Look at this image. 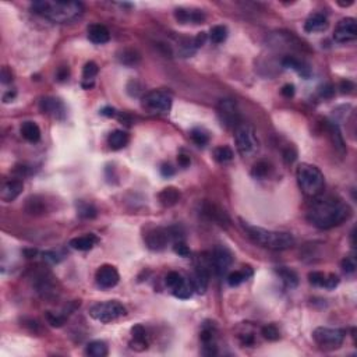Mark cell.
Listing matches in <instances>:
<instances>
[{
  "label": "cell",
  "mask_w": 357,
  "mask_h": 357,
  "mask_svg": "<svg viewBox=\"0 0 357 357\" xmlns=\"http://www.w3.org/2000/svg\"><path fill=\"white\" fill-rule=\"evenodd\" d=\"M313 204L307 211V219L318 229H332L345 224L352 216V208L343 199L333 195L313 198Z\"/></svg>",
  "instance_id": "obj_1"
},
{
  "label": "cell",
  "mask_w": 357,
  "mask_h": 357,
  "mask_svg": "<svg viewBox=\"0 0 357 357\" xmlns=\"http://www.w3.org/2000/svg\"><path fill=\"white\" fill-rule=\"evenodd\" d=\"M31 10L46 20L57 24H69L78 20L84 14V5L81 2H52L38 0L31 5Z\"/></svg>",
  "instance_id": "obj_2"
},
{
  "label": "cell",
  "mask_w": 357,
  "mask_h": 357,
  "mask_svg": "<svg viewBox=\"0 0 357 357\" xmlns=\"http://www.w3.org/2000/svg\"><path fill=\"white\" fill-rule=\"evenodd\" d=\"M241 222V228L246 232L247 237L260 247L270 249V250H287L295 246L296 240L287 232H276V230H268L258 226L247 224L244 220Z\"/></svg>",
  "instance_id": "obj_3"
},
{
  "label": "cell",
  "mask_w": 357,
  "mask_h": 357,
  "mask_svg": "<svg viewBox=\"0 0 357 357\" xmlns=\"http://www.w3.org/2000/svg\"><path fill=\"white\" fill-rule=\"evenodd\" d=\"M297 184L306 197L316 198L325 189V177L316 165L301 164L296 170Z\"/></svg>",
  "instance_id": "obj_4"
},
{
  "label": "cell",
  "mask_w": 357,
  "mask_h": 357,
  "mask_svg": "<svg viewBox=\"0 0 357 357\" xmlns=\"http://www.w3.org/2000/svg\"><path fill=\"white\" fill-rule=\"evenodd\" d=\"M90 316L95 321L102 322V324H109L115 322L127 316V310L122 303L118 300H109L103 303H95L90 307Z\"/></svg>",
  "instance_id": "obj_5"
},
{
  "label": "cell",
  "mask_w": 357,
  "mask_h": 357,
  "mask_svg": "<svg viewBox=\"0 0 357 357\" xmlns=\"http://www.w3.org/2000/svg\"><path fill=\"white\" fill-rule=\"evenodd\" d=\"M235 143L241 157H253L260 149V141L254 127L246 123H240L235 128Z\"/></svg>",
  "instance_id": "obj_6"
},
{
  "label": "cell",
  "mask_w": 357,
  "mask_h": 357,
  "mask_svg": "<svg viewBox=\"0 0 357 357\" xmlns=\"http://www.w3.org/2000/svg\"><path fill=\"white\" fill-rule=\"evenodd\" d=\"M172 103H173L172 95L168 91H162V90H152L144 94L141 98L143 109L152 115L168 113L172 109Z\"/></svg>",
  "instance_id": "obj_7"
},
{
  "label": "cell",
  "mask_w": 357,
  "mask_h": 357,
  "mask_svg": "<svg viewBox=\"0 0 357 357\" xmlns=\"http://www.w3.org/2000/svg\"><path fill=\"white\" fill-rule=\"evenodd\" d=\"M346 338V331L341 328L318 327L313 332L314 342L322 349H338Z\"/></svg>",
  "instance_id": "obj_8"
},
{
  "label": "cell",
  "mask_w": 357,
  "mask_h": 357,
  "mask_svg": "<svg viewBox=\"0 0 357 357\" xmlns=\"http://www.w3.org/2000/svg\"><path fill=\"white\" fill-rule=\"evenodd\" d=\"M216 110H218V118L225 127L236 128L240 124L239 109L233 99H220Z\"/></svg>",
  "instance_id": "obj_9"
},
{
  "label": "cell",
  "mask_w": 357,
  "mask_h": 357,
  "mask_svg": "<svg viewBox=\"0 0 357 357\" xmlns=\"http://www.w3.org/2000/svg\"><path fill=\"white\" fill-rule=\"evenodd\" d=\"M144 240L149 250L162 251L168 247L173 237L169 228H155L147 232V235L144 236Z\"/></svg>",
  "instance_id": "obj_10"
},
{
  "label": "cell",
  "mask_w": 357,
  "mask_h": 357,
  "mask_svg": "<svg viewBox=\"0 0 357 357\" xmlns=\"http://www.w3.org/2000/svg\"><path fill=\"white\" fill-rule=\"evenodd\" d=\"M232 261H233L232 253L224 246H216L209 255L211 268L214 270L216 275L219 276L226 274V271L229 270V266L232 265Z\"/></svg>",
  "instance_id": "obj_11"
},
{
  "label": "cell",
  "mask_w": 357,
  "mask_h": 357,
  "mask_svg": "<svg viewBox=\"0 0 357 357\" xmlns=\"http://www.w3.org/2000/svg\"><path fill=\"white\" fill-rule=\"evenodd\" d=\"M357 38V24L352 17H346L339 21L333 31V39L339 43L352 42Z\"/></svg>",
  "instance_id": "obj_12"
},
{
  "label": "cell",
  "mask_w": 357,
  "mask_h": 357,
  "mask_svg": "<svg viewBox=\"0 0 357 357\" xmlns=\"http://www.w3.org/2000/svg\"><path fill=\"white\" fill-rule=\"evenodd\" d=\"M119 279H120L119 271L109 264L99 266L95 274V282L101 289H112L118 285Z\"/></svg>",
  "instance_id": "obj_13"
},
{
  "label": "cell",
  "mask_w": 357,
  "mask_h": 357,
  "mask_svg": "<svg viewBox=\"0 0 357 357\" xmlns=\"http://www.w3.org/2000/svg\"><path fill=\"white\" fill-rule=\"evenodd\" d=\"M39 109H41L42 113L49 115V116L57 119V120H63L64 116H66L64 105H63L60 99H56V98H42L41 101H39Z\"/></svg>",
  "instance_id": "obj_14"
},
{
  "label": "cell",
  "mask_w": 357,
  "mask_h": 357,
  "mask_svg": "<svg viewBox=\"0 0 357 357\" xmlns=\"http://www.w3.org/2000/svg\"><path fill=\"white\" fill-rule=\"evenodd\" d=\"M174 18L180 24H203L205 21V13L199 9L178 7L174 10Z\"/></svg>",
  "instance_id": "obj_15"
},
{
  "label": "cell",
  "mask_w": 357,
  "mask_h": 357,
  "mask_svg": "<svg viewBox=\"0 0 357 357\" xmlns=\"http://www.w3.org/2000/svg\"><path fill=\"white\" fill-rule=\"evenodd\" d=\"M201 211L209 220H214L215 224L220 225V226H226L230 224V218L228 216V214L214 203L204 201L201 205Z\"/></svg>",
  "instance_id": "obj_16"
},
{
  "label": "cell",
  "mask_w": 357,
  "mask_h": 357,
  "mask_svg": "<svg viewBox=\"0 0 357 357\" xmlns=\"http://www.w3.org/2000/svg\"><path fill=\"white\" fill-rule=\"evenodd\" d=\"M24 190V184L21 182L20 178H11V180H7L2 186V190H0V198L3 199L5 203H11L14 201Z\"/></svg>",
  "instance_id": "obj_17"
},
{
  "label": "cell",
  "mask_w": 357,
  "mask_h": 357,
  "mask_svg": "<svg viewBox=\"0 0 357 357\" xmlns=\"http://www.w3.org/2000/svg\"><path fill=\"white\" fill-rule=\"evenodd\" d=\"M190 281L193 283L194 292L198 295H204L208 289L209 283V271L205 265H199L194 270L193 275L190 278Z\"/></svg>",
  "instance_id": "obj_18"
},
{
  "label": "cell",
  "mask_w": 357,
  "mask_h": 357,
  "mask_svg": "<svg viewBox=\"0 0 357 357\" xmlns=\"http://www.w3.org/2000/svg\"><path fill=\"white\" fill-rule=\"evenodd\" d=\"M24 211L28 215H32V216H41V215H45L49 211V205H48V201L45 199V197L31 195L26 199Z\"/></svg>",
  "instance_id": "obj_19"
},
{
  "label": "cell",
  "mask_w": 357,
  "mask_h": 357,
  "mask_svg": "<svg viewBox=\"0 0 357 357\" xmlns=\"http://www.w3.org/2000/svg\"><path fill=\"white\" fill-rule=\"evenodd\" d=\"M88 39L95 45H103L110 41V32L102 24H91L87 30Z\"/></svg>",
  "instance_id": "obj_20"
},
{
  "label": "cell",
  "mask_w": 357,
  "mask_h": 357,
  "mask_svg": "<svg viewBox=\"0 0 357 357\" xmlns=\"http://www.w3.org/2000/svg\"><path fill=\"white\" fill-rule=\"evenodd\" d=\"M328 26H329V23H328V18L325 15L321 13H314L304 23V30H306V32H311V34L313 32H322V31L327 30Z\"/></svg>",
  "instance_id": "obj_21"
},
{
  "label": "cell",
  "mask_w": 357,
  "mask_h": 357,
  "mask_svg": "<svg viewBox=\"0 0 357 357\" xmlns=\"http://www.w3.org/2000/svg\"><path fill=\"white\" fill-rule=\"evenodd\" d=\"M131 337H133V341L130 343L131 349L141 352L148 347V335L143 325H136L131 328Z\"/></svg>",
  "instance_id": "obj_22"
},
{
  "label": "cell",
  "mask_w": 357,
  "mask_h": 357,
  "mask_svg": "<svg viewBox=\"0 0 357 357\" xmlns=\"http://www.w3.org/2000/svg\"><path fill=\"white\" fill-rule=\"evenodd\" d=\"M98 237L94 233H88V235L78 236V237H74L69 241V246L72 247L73 250L77 251H88L91 250L94 246L97 244Z\"/></svg>",
  "instance_id": "obj_23"
},
{
  "label": "cell",
  "mask_w": 357,
  "mask_h": 357,
  "mask_svg": "<svg viewBox=\"0 0 357 357\" xmlns=\"http://www.w3.org/2000/svg\"><path fill=\"white\" fill-rule=\"evenodd\" d=\"M182 197V193L178 191V189L170 186V187H165L162 191H159L158 194V199L159 204L164 205L166 208H170L178 203V199Z\"/></svg>",
  "instance_id": "obj_24"
},
{
  "label": "cell",
  "mask_w": 357,
  "mask_h": 357,
  "mask_svg": "<svg viewBox=\"0 0 357 357\" xmlns=\"http://www.w3.org/2000/svg\"><path fill=\"white\" fill-rule=\"evenodd\" d=\"M282 66L286 67V69H292V70H295V72L299 73V74H300L301 77H304V78H308L310 74H311L310 67L307 66V64H304L303 61L299 60V59L295 56L283 57V59H282Z\"/></svg>",
  "instance_id": "obj_25"
},
{
  "label": "cell",
  "mask_w": 357,
  "mask_h": 357,
  "mask_svg": "<svg viewBox=\"0 0 357 357\" xmlns=\"http://www.w3.org/2000/svg\"><path fill=\"white\" fill-rule=\"evenodd\" d=\"M20 133L24 140L28 143L35 144L41 140V128L38 127L35 122H24L21 124Z\"/></svg>",
  "instance_id": "obj_26"
},
{
  "label": "cell",
  "mask_w": 357,
  "mask_h": 357,
  "mask_svg": "<svg viewBox=\"0 0 357 357\" xmlns=\"http://www.w3.org/2000/svg\"><path fill=\"white\" fill-rule=\"evenodd\" d=\"M128 143V134L123 130H115L112 133L107 136V145L110 147L113 151H119V149L124 148Z\"/></svg>",
  "instance_id": "obj_27"
},
{
  "label": "cell",
  "mask_w": 357,
  "mask_h": 357,
  "mask_svg": "<svg viewBox=\"0 0 357 357\" xmlns=\"http://www.w3.org/2000/svg\"><path fill=\"white\" fill-rule=\"evenodd\" d=\"M99 73V67L95 61H88L85 63V66L82 69V88L90 90L94 87V78L98 76Z\"/></svg>",
  "instance_id": "obj_28"
},
{
  "label": "cell",
  "mask_w": 357,
  "mask_h": 357,
  "mask_svg": "<svg viewBox=\"0 0 357 357\" xmlns=\"http://www.w3.org/2000/svg\"><path fill=\"white\" fill-rule=\"evenodd\" d=\"M328 130H329V136H331V140L333 145H335V148L341 153L346 152V145H345V140H343L339 124L337 122H331L328 124Z\"/></svg>",
  "instance_id": "obj_29"
},
{
  "label": "cell",
  "mask_w": 357,
  "mask_h": 357,
  "mask_svg": "<svg viewBox=\"0 0 357 357\" xmlns=\"http://www.w3.org/2000/svg\"><path fill=\"white\" fill-rule=\"evenodd\" d=\"M276 274L281 278L282 283L287 287V289H295L299 285V276L293 270H289L286 266H281L279 270H276Z\"/></svg>",
  "instance_id": "obj_30"
},
{
  "label": "cell",
  "mask_w": 357,
  "mask_h": 357,
  "mask_svg": "<svg viewBox=\"0 0 357 357\" xmlns=\"http://www.w3.org/2000/svg\"><path fill=\"white\" fill-rule=\"evenodd\" d=\"M253 276V271H251L250 266H244L243 270L240 271H235V272H232V274H229V276H228V283H229V286H232V287H236V286L241 285L243 282H246L249 278H251Z\"/></svg>",
  "instance_id": "obj_31"
},
{
  "label": "cell",
  "mask_w": 357,
  "mask_h": 357,
  "mask_svg": "<svg viewBox=\"0 0 357 357\" xmlns=\"http://www.w3.org/2000/svg\"><path fill=\"white\" fill-rule=\"evenodd\" d=\"M140 60H141V55H140L136 49H131V48L123 49V51L119 53V61H120L122 64H124V66H137L138 63H140Z\"/></svg>",
  "instance_id": "obj_32"
},
{
  "label": "cell",
  "mask_w": 357,
  "mask_h": 357,
  "mask_svg": "<svg viewBox=\"0 0 357 357\" xmlns=\"http://www.w3.org/2000/svg\"><path fill=\"white\" fill-rule=\"evenodd\" d=\"M172 293H173V296L177 297V299H182V300H187V299H190V297L193 296V293H194L193 283H191V281H190V279L184 278L183 282H182V283H180V285H178L176 289H173V291H172Z\"/></svg>",
  "instance_id": "obj_33"
},
{
  "label": "cell",
  "mask_w": 357,
  "mask_h": 357,
  "mask_svg": "<svg viewBox=\"0 0 357 357\" xmlns=\"http://www.w3.org/2000/svg\"><path fill=\"white\" fill-rule=\"evenodd\" d=\"M85 353L91 357L107 356V345L103 341H92L87 345Z\"/></svg>",
  "instance_id": "obj_34"
},
{
  "label": "cell",
  "mask_w": 357,
  "mask_h": 357,
  "mask_svg": "<svg viewBox=\"0 0 357 357\" xmlns=\"http://www.w3.org/2000/svg\"><path fill=\"white\" fill-rule=\"evenodd\" d=\"M235 157L233 149L228 145H220L214 149V159L218 164H228Z\"/></svg>",
  "instance_id": "obj_35"
},
{
  "label": "cell",
  "mask_w": 357,
  "mask_h": 357,
  "mask_svg": "<svg viewBox=\"0 0 357 357\" xmlns=\"http://www.w3.org/2000/svg\"><path fill=\"white\" fill-rule=\"evenodd\" d=\"M271 169H272V166L270 162L265 159H261L257 164H254V166L251 169V176L254 178H265L270 174Z\"/></svg>",
  "instance_id": "obj_36"
},
{
  "label": "cell",
  "mask_w": 357,
  "mask_h": 357,
  "mask_svg": "<svg viewBox=\"0 0 357 357\" xmlns=\"http://www.w3.org/2000/svg\"><path fill=\"white\" fill-rule=\"evenodd\" d=\"M226 38H228V28L225 26H215L209 31V41L215 45L225 42Z\"/></svg>",
  "instance_id": "obj_37"
},
{
  "label": "cell",
  "mask_w": 357,
  "mask_h": 357,
  "mask_svg": "<svg viewBox=\"0 0 357 357\" xmlns=\"http://www.w3.org/2000/svg\"><path fill=\"white\" fill-rule=\"evenodd\" d=\"M77 214H78V216L84 218V219H92V218L97 216L98 211L97 208L92 204H90V203L80 201V203L77 204Z\"/></svg>",
  "instance_id": "obj_38"
},
{
  "label": "cell",
  "mask_w": 357,
  "mask_h": 357,
  "mask_svg": "<svg viewBox=\"0 0 357 357\" xmlns=\"http://www.w3.org/2000/svg\"><path fill=\"white\" fill-rule=\"evenodd\" d=\"M190 137L193 140V143L198 147H205L209 143L208 134L205 133L203 128H193L190 131Z\"/></svg>",
  "instance_id": "obj_39"
},
{
  "label": "cell",
  "mask_w": 357,
  "mask_h": 357,
  "mask_svg": "<svg viewBox=\"0 0 357 357\" xmlns=\"http://www.w3.org/2000/svg\"><path fill=\"white\" fill-rule=\"evenodd\" d=\"M183 276H182V274H178V272H176V271H172V272H169L168 275H166V278H165V282H166V286H168L170 291H173V289H176L182 282H183Z\"/></svg>",
  "instance_id": "obj_40"
},
{
  "label": "cell",
  "mask_w": 357,
  "mask_h": 357,
  "mask_svg": "<svg viewBox=\"0 0 357 357\" xmlns=\"http://www.w3.org/2000/svg\"><path fill=\"white\" fill-rule=\"evenodd\" d=\"M261 333H262V337L265 338V339L272 341V342H275V341H278L281 338V332H279V329L275 325H265V327H262Z\"/></svg>",
  "instance_id": "obj_41"
},
{
  "label": "cell",
  "mask_w": 357,
  "mask_h": 357,
  "mask_svg": "<svg viewBox=\"0 0 357 357\" xmlns=\"http://www.w3.org/2000/svg\"><path fill=\"white\" fill-rule=\"evenodd\" d=\"M325 281H327V274H324V272L314 271V272H310V274H308V282H310L311 285L324 287V286H325Z\"/></svg>",
  "instance_id": "obj_42"
},
{
  "label": "cell",
  "mask_w": 357,
  "mask_h": 357,
  "mask_svg": "<svg viewBox=\"0 0 357 357\" xmlns=\"http://www.w3.org/2000/svg\"><path fill=\"white\" fill-rule=\"evenodd\" d=\"M173 251H174V253H176V254L178 255V257H183V258H187V257H190V254H191V251H190L189 246L186 244L183 240H178V241H174Z\"/></svg>",
  "instance_id": "obj_43"
},
{
  "label": "cell",
  "mask_w": 357,
  "mask_h": 357,
  "mask_svg": "<svg viewBox=\"0 0 357 357\" xmlns=\"http://www.w3.org/2000/svg\"><path fill=\"white\" fill-rule=\"evenodd\" d=\"M341 266L345 274H353L356 271V260L354 257H346L343 258L342 262H341Z\"/></svg>",
  "instance_id": "obj_44"
},
{
  "label": "cell",
  "mask_w": 357,
  "mask_h": 357,
  "mask_svg": "<svg viewBox=\"0 0 357 357\" xmlns=\"http://www.w3.org/2000/svg\"><path fill=\"white\" fill-rule=\"evenodd\" d=\"M143 91V87L141 84L137 81V80H130L127 84V92L130 97H138Z\"/></svg>",
  "instance_id": "obj_45"
},
{
  "label": "cell",
  "mask_w": 357,
  "mask_h": 357,
  "mask_svg": "<svg viewBox=\"0 0 357 357\" xmlns=\"http://www.w3.org/2000/svg\"><path fill=\"white\" fill-rule=\"evenodd\" d=\"M46 317H48V321H49L52 327H61L64 324V321H66V317L64 316H56V314H52V313H48Z\"/></svg>",
  "instance_id": "obj_46"
},
{
  "label": "cell",
  "mask_w": 357,
  "mask_h": 357,
  "mask_svg": "<svg viewBox=\"0 0 357 357\" xmlns=\"http://www.w3.org/2000/svg\"><path fill=\"white\" fill-rule=\"evenodd\" d=\"M320 97L324 98V99H331L333 95H335V87L332 84H325L320 87Z\"/></svg>",
  "instance_id": "obj_47"
},
{
  "label": "cell",
  "mask_w": 357,
  "mask_h": 357,
  "mask_svg": "<svg viewBox=\"0 0 357 357\" xmlns=\"http://www.w3.org/2000/svg\"><path fill=\"white\" fill-rule=\"evenodd\" d=\"M296 158H297V152H296V149L293 148V147H287V148L283 151V161H285V164H287V165H291V164H293L295 161H296Z\"/></svg>",
  "instance_id": "obj_48"
},
{
  "label": "cell",
  "mask_w": 357,
  "mask_h": 357,
  "mask_svg": "<svg viewBox=\"0 0 357 357\" xmlns=\"http://www.w3.org/2000/svg\"><path fill=\"white\" fill-rule=\"evenodd\" d=\"M201 353L207 357L216 356V354H218V347H216L215 342H207L204 343V346H203V352Z\"/></svg>",
  "instance_id": "obj_49"
},
{
  "label": "cell",
  "mask_w": 357,
  "mask_h": 357,
  "mask_svg": "<svg viewBox=\"0 0 357 357\" xmlns=\"http://www.w3.org/2000/svg\"><path fill=\"white\" fill-rule=\"evenodd\" d=\"M0 81L3 84H10L13 81V72L7 66L2 67V72H0Z\"/></svg>",
  "instance_id": "obj_50"
},
{
  "label": "cell",
  "mask_w": 357,
  "mask_h": 357,
  "mask_svg": "<svg viewBox=\"0 0 357 357\" xmlns=\"http://www.w3.org/2000/svg\"><path fill=\"white\" fill-rule=\"evenodd\" d=\"M339 285V276L335 275V274H329V275H327V281H325V289H329V291H332V289H335L337 286Z\"/></svg>",
  "instance_id": "obj_51"
},
{
  "label": "cell",
  "mask_w": 357,
  "mask_h": 357,
  "mask_svg": "<svg viewBox=\"0 0 357 357\" xmlns=\"http://www.w3.org/2000/svg\"><path fill=\"white\" fill-rule=\"evenodd\" d=\"M69 76H70V70H69V67L63 66L57 70L56 80L57 81H66L67 78H69Z\"/></svg>",
  "instance_id": "obj_52"
},
{
  "label": "cell",
  "mask_w": 357,
  "mask_h": 357,
  "mask_svg": "<svg viewBox=\"0 0 357 357\" xmlns=\"http://www.w3.org/2000/svg\"><path fill=\"white\" fill-rule=\"evenodd\" d=\"M339 90H341L342 94H350L354 90V84L352 81H349V80H345V81L339 84Z\"/></svg>",
  "instance_id": "obj_53"
},
{
  "label": "cell",
  "mask_w": 357,
  "mask_h": 357,
  "mask_svg": "<svg viewBox=\"0 0 357 357\" xmlns=\"http://www.w3.org/2000/svg\"><path fill=\"white\" fill-rule=\"evenodd\" d=\"M281 94L285 98H292L295 95V85L293 84H285L281 90Z\"/></svg>",
  "instance_id": "obj_54"
},
{
  "label": "cell",
  "mask_w": 357,
  "mask_h": 357,
  "mask_svg": "<svg viewBox=\"0 0 357 357\" xmlns=\"http://www.w3.org/2000/svg\"><path fill=\"white\" fill-rule=\"evenodd\" d=\"M161 174H162L164 177H170V176H173L174 174V169L172 168V165L170 164H164L161 166Z\"/></svg>",
  "instance_id": "obj_55"
},
{
  "label": "cell",
  "mask_w": 357,
  "mask_h": 357,
  "mask_svg": "<svg viewBox=\"0 0 357 357\" xmlns=\"http://www.w3.org/2000/svg\"><path fill=\"white\" fill-rule=\"evenodd\" d=\"M205 41H207V34H205V32H199V34H197V36L194 38V45L198 49L199 46L204 45Z\"/></svg>",
  "instance_id": "obj_56"
},
{
  "label": "cell",
  "mask_w": 357,
  "mask_h": 357,
  "mask_svg": "<svg viewBox=\"0 0 357 357\" xmlns=\"http://www.w3.org/2000/svg\"><path fill=\"white\" fill-rule=\"evenodd\" d=\"M42 255H43V258H45L46 261H49L52 264H56V262L60 261V258H57L56 253H53V251H45Z\"/></svg>",
  "instance_id": "obj_57"
},
{
  "label": "cell",
  "mask_w": 357,
  "mask_h": 357,
  "mask_svg": "<svg viewBox=\"0 0 357 357\" xmlns=\"http://www.w3.org/2000/svg\"><path fill=\"white\" fill-rule=\"evenodd\" d=\"M101 115H102V116H106V118H115V116L118 115V112H116L115 107L105 106L101 109Z\"/></svg>",
  "instance_id": "obj_58"
},
{
  "label": "cell",
  "mask_w": 357,
  "mask_h": 357,
  "mask_svg": "<svg viewBox=\"0 0 357 357\" xmlns=\"http://www.w3.org/2000/svg\"><path fill=\"white\" fill-rule=\"evenodd\" d=\"M17 97V92L13 90V91H7L3 95V102L5 103H9V102H11V101H14V98Z\"/></svg>",
  "instance_id": "obj_59"
},
{
  "label": "cell",
  "mask_w": 357,
  "mask_h": 357,
  "mask_svg": "<svg viewBox=\"0 0 357 357\" xmlns=\"http://www.w3.org/2000/svg\"><path fill=\"white\" fill-rule=\"evenodd\" d=\"M177 162L182 168H186V166H189L190 165V158L189 157H186V155H178Z\"/></svg>",
  "instance_id": "obj_60"
},
{
  "label": "cell",
  "mask_w": 357,
  "mask_h": 357,
  "mask_svg": "<svg viewBox=\"0 0 357 357\" xmlns=\"http://www.w3.org/2000/svg\"><path fill=\"white\" fill-rule=\"evenodd\" d=\"M353 3H354L353 0H349V2H346V3H345V2H338V5L342 6V7H349V6H352Z\"/></svg>",
  "instance_id": "obj_61"
},
{
  "label": "cell",
  "mask_w": 357,
  "mask_h": 357,
  "mask_svg": "<svg viewBox=\"0 0 357 357\" xmlns=\"http://www.w3.org/2000/svg\"><path fill=\"white\" fill-rule=\"evenodd\" d=\"M24 253H26L28 258H31V257H34V255L36 254V250H34V249H32V250H26Z\"/></svg>",
  "instance_id": "obj_62"
}]
</instances>
